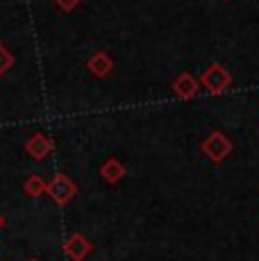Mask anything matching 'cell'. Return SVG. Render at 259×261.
<instances>
[{
  "mask_svg": "<svg viewBox=\"0 0 259 261\" xmlns=\"http://www.w3.org/2000/svg\"><path fill=\"white\" fill-rule=\"evenodd\" d=\"M46 193L53 198V202L66 204V202H71V200L75 198L77 187H75V182H73L71 177H66L64 173H57V175H55V177L50 179V182H48Z\"/></svg>",
  "mask_w": 259,
  "mask_h": 261,
  "instance_id": "obj_1",
  "label": "cell"
},
{
  "mask_svg": "<svg viewBox=\"0 0 259 261\" xmlns=\"http://www.w3.org/2000/svg\"><path fill=\"white\" fill-rule=\"evenodd\" d=\"M200 82H202V87H205L212 95H221L232 84V75L227 73L221 64H212V66L202 73Z\"/></svg>",
  "mask_w": 259,
  "mask_h": 261,
  "instance_id": "obj_2",
  "label": "cell"
},
{
  "mask_svg": "<svg viewBox=\"0 0 259 261\" xmlns=\"http://www.w3.org/2000/svg\"><path fill=\"white\" fill-rule=\"evenodd\" d=\"M202 152L207 154L212 162H223V159H227L230 157V152H232V141L225 137L223 132H212L209 137L202 141Z\"/></svg>",
  "mask_w": 259,
  "mask_h": 261,
  "instance_id": "obj_3",
  "label": "cell"
},
{
  "mask_svg": "<svg viewBox=\"0 0 259 261\" xmlns=\"http://www.w3.org/2000/svg\"><path fill=\"white\" fill-rule=\"evenodd\" d=\"M91 252V241H89L84 234H71L68 241L64 243V254H66L71 261H84Z\"/></svg>",
  "mask_w": 259,
  "mask_h": 261,
  "instance_id": "obj_4",
  "label": "cell"
},
{
  "mask_svg": "<svg viewBox=\"0 0 259 261\" xmlns=\"http://www.w3.org/2000/svg\"><path fill=\"white\" fill-rule=\"evenodd\" d=\"M25 150H28V154L34 159V162H43V159H46L48 154L55 150V143H53V139L46 137L43 132H37L34 137L28 139Z\"/></svg>",
  "mask_w": 259,
  "mask_h": 261,
  "instance_id": "obj_5",
  "label": "cell"
},
{
  "mask_svg": "<svg viewBox=\"0 0 259 261\" xmlns=\"http://www.w3.org/2000/svg\"><path fill=\"white\" fill-rule=\"evenodd\" d=\"M198 89H200V84H198V80L193 77L191 73H180L175 77V82H173V93L177 95V98H196L198 95Z\"/></svg>",
  "mask_w": 259,
  "mask_h": 261,
  "instance_id": "obj_6",
  "label": "cell"
},
{
  "mask_svg": "<svg viewBox=\"0 0 259 261\" xmlns=\"http://www.w3.org/2000/svg\"><path fill=\"white\" fill-rule=\"evenodd\" d=\"M87 68H89V73L96 75V77H107V75L112 73V68H114V59L109 57L107 53H96V55L89 57Z\"/></svg>",
  "mask_w": 259,
  "mask_h": 261,
  "instance_id": "obj_7",
  "label": "cell"
},
{
  "mask_svg": "<svg viewBox=\"0 0 259 261\" xmlns=\"http://www.w3.org/2000/svg\"><path fill=\"white\" fill-rule=\"evenodd\" d=\"M100 177H102L107 184H116V182H121V179L125 177V166H123V164L118 162L116 157L107 159V162H105L102 166H100Z\"/></svg>",
  "mask_w": 259,
  "mask_h": 261,
  "instance_id": "obj_8",
  "label": "cell"
},
{
  "mask_svg": "<svg viewBox=\"0 0 259 261\" xmlns=\"http://www.w3.org/2000/svg\"><path fill=\"white\" fill-rule=\"evenodd\" d=\"M46 187L48 182H43L39 175H30V177L25 179V184H23V189H25V193L30 195V198H39V195L46 193Z\"/></svg>",
  "mask_w": 259,
  "mask_h": 261,
  "instance_id": "obj_9",
  "label": "cell"
},
{
  "mask_svg": "<svg viewBox=\"0 0 259 261\" xmlns=\"http://www.w3.org/2000/svg\"><path fill=\"white\" fill-rule=\"evenodd\" d=\"M12 66H14V55L9 53L3 41H0V77H3Z\"/></svg>",
  "mask_w": 259,
  "mask_h": 261,
  "instance_id": "obj_10",
  "label": "cell"
},
{
  "mask_svg": "<svg viewBox=\"0 0 259 261\" xmlns=\"http://www.w3.org/2000/svg\"><path fill=\"white\" fill-rule=\"evenodd\" d=\"M80 3L82 0H53V5L57 9H62V12H73V9L80 7Z\"/></svg>",
  "mask_w": 259,
  "mask_h": 261,
  "instance_id": "obj_11",
  "label": "cell"
},
{
  "mask_svg": "<svg viewBox=\"0 0 259 261\" xmlns=\"http://www.w3.org/2000/svg\"><path fill=\"white\" fill-rule=\"evenodd\" d=\"M3 225H5V218H3V216H0V229H3Z\"/></svg>",
  "mask_w": 259,
  "mask_h": 261,
  "instance_id": "obj_12",
  "label": "cell"
},
{
  "mask_svg": "<svg viewBox=\"0 0 259 261\" xmlns=\"http://www.w3.org/2000/svg\"><path fill=\"white\" fill-rule=\"evenodd\" d=\"M30 261H37V259H30Z\"/></svg>",
  "mask_w": 259,
  "mask_h": 261,
  "instance_id": "obj_13",
  "label": "cell"
}]
</instances>
